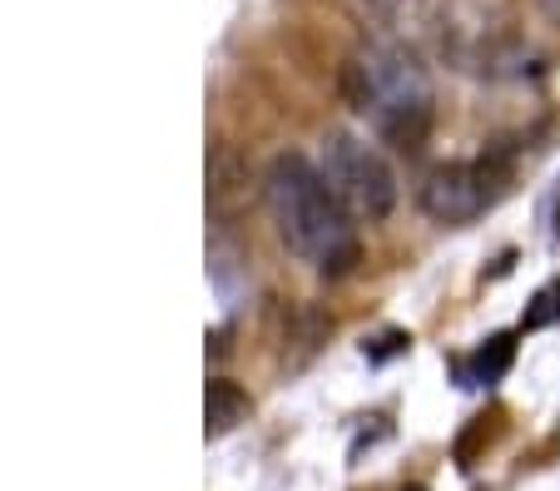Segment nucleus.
I'll return each mask as SVG.
<instances>
[{
    "mask_svg": "<svg viewBox=\"0 0 560 491\" xmlns=\"http://www.w3.org/2000/svg\"><path fill=\"white\" fill-rule=\"evenodd\" d=\"M264 194H268V209H273V224L283 234V244L303 264H313L317 273H328V278H342L358 264L352 209L332 194V184L323 179L317 164H307L303 154H278L264 174Z\"/></svg>",
    "mask_w": 560,
    "mask_h": 491,
    "instance_id": "1",
    "label": "nucleus"
},
{
    "mask_svg": "<svg viewBox=\"0 0 560 491\" xmlns=\"http://www.w3.org/2000/svg\"><path fill=\"white\" fill-rule=\"evenodd\" d=\"M348 100L397 150H417L432 129V80L402 45H368L348 60Z\"/></svg>",
    "mask_w": 560,
    "mask_h": 491,
    "instance_id": "2",
    "label": "nucleus"
},
{
    "mask_svg": "<svg viewBox=\"0 0 560 491\" xmlns=\"http://www.w3.org/2000/svg\"><path fill=\"white\" fill-rule=\"evenodd\" d=\"M323 179L332 184L342 203L352 209V219H387L397 203V174L372 144H362L358 135H328L323 160H317Z\"/></svg>",
    "mask_w": 560,
    "mask_h": 491,
    "instance_id": "3",
    "label": "nucleus"
},
{
    "mask_svg": "<svg viewBox=\"0 0 560 491\" xmlns=\"http://www.w3.org/2000/svg\"><path fill=\"white\" fill-rule=\"evenodd\" d=\"M506 189V169L497 160H456V164H436L417 189L422 214L436 219L446 229H462L471 219H481L491 203Z\"/></svg>",
    "mask_w": 560,
    "mask_h": 491,
    "instance_id": "4",
    "label": "nucleus"
},
{
    "mask_svg": "<svg viewBox=\"0 0 560 491\" xmlns=\"http://www.w3.org/2000/svg\"><path fill=\"white\" fill-rule=\"evenodd\" d=\"M511 363H516V338H511V332H497V338L481 342V348H476V353L466 358L456 373H462L466 387H491V383H501V377H506Z\"/></svg>",
    "mask_w": 560,
    "mask_h": 491,
    "instance_id": "5",
    "label": "nucleus"
},
{
    "mask_svg": "<svg viewBox=\"0 0 560 491\" xmlns=\"http://www.w3.org/2000/svg\"><path fill=\"white\" fill-rule=\"evenodd\" d=\"M244 417H248V393L238 383H229V377H213L209 393H203V428H209V437L233 432Z\"/></svg>",
    "mask_w": 560,
    "mask_h": 491,
    "instance_id": "6",
    "label": "nucleus"
},
{
    "mask_svg": "<svg viewBox=\"0 0 560 491\" xmlns=\"http://www.w3.org/2000/svg\"><path fill=\"white\" fill-rule=\"evenodd\" d=\"M550 323H560V278L546 283V289L526 303V313H521V328H550Z\"/></svg>",
    "mask_w": 560,
    "mask_h": 491,
    "instance_id": "7",
    "label": "nucleus"
},
{
    "mask_svg": "<svg viewBox=\"0 0 560 491\" xmlns=\"http://www.w3.org/2000/svg\"><path fill=\"white\" fill-rule=\"evenodd\" d=\"M550 238L560 244V189H556V199H550Z\"/></svg>",
    "mask_w": 560,
    "mask_h": 491,
    "instance_id": "8",
    "label": "nucleus"
},
{
    "mask_svg": "<svg viewBox=\"0 0 560 491\" xmlns=\"http://www.w3.org/2000/svg\"><path fill=\"white\" fill-rule=\"evenodd\" d=\"M402 491H422V487H402Z\"/></svg>",
    "mask_w": 560,
    "mask_h": 491,
    "instance_id": "9",
    "label": "nucleus"
}]
</instances>
